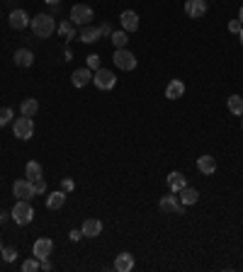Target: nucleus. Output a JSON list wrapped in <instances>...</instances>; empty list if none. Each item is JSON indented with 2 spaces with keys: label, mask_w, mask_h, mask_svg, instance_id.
<instances>
[{
  "label": "nucleus",
  "mask_w": 243,
  "mask_h": 272,
  "mask_svg": "<svg viewBox=\"0 0 243 272\" xmlns=\"http://www.w3.org/2000/svg\"><path fill=\"white\" fill-rule=\"evenodd\" d=\"M32 32H34V37H39V39H49L56 32L54 17H51V15H44V13L37 15V17H32Z\"/></svg>",
  "instance_id": "1"
},
{
  "label": "nucleus",
  "mask_w": 243,
  "mask_h": 272,
  "mask_svg": "<svg viewBox=\"0 0 243 272\" xmlns=\"http://www.w3.org/2000/svg\"><path fill=\"white\" fill-rule=\"evenodd\" d=\"M32 219H34V209H32L29 199H17V204L13 207V221L20 226H27V224H32Z\"/></svg>",
  "instance_id": "2"
},
{
  "label": "nucleus",
  "mask_w": 243,
  "mask_h": 272,
  "mask_svg": "<svg viewBox=\"0 0 243 272\" xmlns=\"http://www.w3.org/2000/svg\"><path fill=\"white\" fill-rule=\"evenodd\" d=\"M13 134L17 136V139H22V141H27V139H32V134H34V122H32V117H17L13 124Z\"/></svg>",
  "instance_id": "3"
},
{
  "label": "nucleus",
  "mask_w": 243,
  "mask_h": 272,
  "mask_svg": "<svg viewBox=\"0 0 243 272\" xmlns=\"http://www.w3.org/2000/svg\"><path fill=\"white\" fill-rule=\"evenodd\" d=\"M71 22H73V25H81V27L90 25V22H93V8H88V5H83V3L73 5V8H71Z\"/></svg>",
  "instance_id": "4"
},
{
  "label": "nucleus",
  "mask_w": 243,
  "mask_h": 272,
  "mask_svg": "<svg viewBox=\"0 0 243 272\" xmlns=\"http://www.w3.org/2000/svg\"><path fill=\"white\" fill-rule=\"evenodd\" d=\"M93 83L100 88V90H112L114 85H117V76L107 71V68H97L93 73Z\"/></svg>",
  "instance_id": "5"
},
{
  "label": "nucleus",
  "mask_w": 243,
  "mask_h": 272,
  "mask_svg": "<svg viewBox=\"0 0 243 272\" xmlns=\"http://www.w3.org/2000/svg\"><path fill=\"white\" fill-rule=\"evenodd\" d=\"M112 61H114V66L119 71H134L136 68V56L132 51H127V49H114Z\"/></svg>",
  "instance_id": "6"
},
{
  "label": "nucleus",
  "mask_w": 243,
  "mask_h": 272,
  "mask_svg": "<svg viewBox=\"0 0 243 272\" xmlns=\"http://www.w3.org/2000/svg\"><path fill=\"white\" fill-rule=\"evenodd\" d=\"M13 194L17 199H32L34 197V185H32V180H17L13 185Z\"/></svg>",
  "instance_id": "7"
},
{
  "label": "nucleus",
  "mask_w": 243,
  "mask_h": 272,
  "mask_svg": "<svg viewBox=\"0 0 243 272\" xmlns=\"http://www.w3.org/2000/svg\"><path fill=\"white\" fill-rule=\"evenodd\" d=\"M158 207H161L163 212H168V214H183V207L185 204L177 199V194H165V197H161Z\"/></svg>",
  "instance_id": "8"
},
{
  "label": "nucleus",
  "mask_w": 243,
  "mask_h": 272,
  "mask_svg": "<svg viewBox=\"0 0 243 272\" xmlns=\"http://www.w3.org/2000/svg\"><path fill=\"white\" fill-rule=\"evenodd\" d=\"M185 13L192 20H200L207 15V0H185Z\"/></svg>",
  "instance_id": "9"
},
{
  "label": "nucleus",
  "mask_w": 243,
  "mask_h": 272,
  "mask_svg": "<svg viewBox=\"0 0 243 272\" xmlns=\"http://www.w3.org/2000/svg\"><path fill=\"white\" fill-rule=\"evenodd\" d=\"M51 250H54L51 238H37V241H34V248H32V253H34V258H37V260L49 258V255H51Z\"/></svg>",
  "instance_id": "10"
},
{
  "label": "nucleus",
  "mask_w": 243,
  "mask_h": 272,
  "mask_svg": "<svg viewBox=\"0 0 243 272\" xmlns=\"http://www.w3.org/2000/svg\"><path fill=\"white\" fill-rule=\"evenodd\" d=\"M119 22H122V29H124L127 34H129V32H136L139 25H141V22H139V15H136L134 10H124V13L119 15Z\"/></svg>",
  "instance_id": "11"
},
{
  "label": "nucleus",
  "mask_w": 243,
  "mask_h": 272,
  "mask_svg": "<svg viewBox=\"0 0 243 272\" xmlns=\"http://www.w3.org/2000/svg\"><path fill=\"white\" fill-rule=\"evenodd\" d=\"M8 22H10V27L13 29H25L32 25V17H29L25 10H13L10 17H8Z\"/></svg>",
  "instance_id": "12"
},
{
  "label": "nucleus",
  "mask_w": 243,
  "mask_h": 272,
  "mask_svg": "<svg viewBox=\"0 0 243 272\" xmlns=\"http://www.w3.org/2000/svg\"><path fill=\"white\" fill-rule=\"evenodd\" d=\"M71 83L76 88H85L88 83H93V71L90 68H76L73 76H71Z\"/></svg>",
  "instance_id": "13"
},
{
  "label": "nucleus",
  "mask_w": 243,
  "mask_h": 272,
  "mask_svg": "<svg viewBox=\"0 0 243 272\" xmlns=\"http://www.w3.org/2000/svg\"><path fill=\"white\" fill-rule=\"evenodd\" d=\"M81 231H83L85 238H95V236H100V233H102V221H100V219H85Z\"/></svg>",
  "instance_id": "14"
},
{
  "label": "nucleus",
  "mask_w": 243,
  "mask_h": 272,
  "mask_svg": "<svg viewBox=\"0 0 243 272\" xmlns=\"http://www.w3.org/2000/svg\"><path fill=\"white\" fill-rule=\"evenodd\" d=\"M197 170L202 175H214L216 173V158L214 156H200L197 158Z\"/></svg>",
  "instance_id": "15"
},
{
  "label": "nucleus",
  "mask_w": 243,
  "mask_h": 272,
  "mask_svg": "<svg viewBox=\"0 0 243 272\" xmlns=\"http://www.w3.org/2000/svg\"><path fill=\"white\" fill-rule=\"evenodd\" d=\"M185 95V83L183 81H170L168 85H165V97L168 100H180V97Z\"/></svg>",
  "instance_id": "16"
},
{
  "label": "nucleus",
  "mask_w": 243,
  "mask_h": 272,
  "mask_svg": "<svg viewBox=\"0 0 243 272\" xmlns=\"http://www.w3.org/2000/svg\"><path fill=\"white\" fill-rule=\"evenodd\" d=\"M114 270L117 272L134 270V255H132V253H119V255L114 258Z\"/></svg>",
  "instance_id": "17"
},
{
  "label": "nucleus",
  "mask_w": 243,
  "mask_h": 272,
  "mask_svg": "<svg viewBox=\"0 0 243 272\" xmlns=\"http://www.w3.org/2000/svg\"><path fill=\"white\" fill-rule=\"evenodd\" d=\"M81 41L83 44H95V41L102 37V32H100V27H93V25H85V27H81Z\"/></svg>",
  "instance_id": "18"
},
{
  "label": "nucleus",
  "mask_w": 243,
  "mask_h": 272,
  "mask_svg": "<svg viewBox=\"0 0 243 272\" xmlns=\"http://www.w3.org/2000/svg\"><path fill=\"white\" fill-rule=\"evenodd\" d=\"M13 58H15V66H20V68H29L34 63V54L29 49H17Z\"/></svg>",
  "instance_id": "19"
},
{
  "label": "nucleus",
  "mask_w": 243,
  "mask_h": 272,
  "mask_svg": "<svg viewBox=\"0 0 243 272\" xmlns=\"http://www.w3.org/2000/svg\"><path fill=\"white\" fill-rule=\"evenodd\" d=\"M177 194H180L177 199L185 204V207H190V204H197V202H200V192L195 190V187H190V185H185V187L177 192Z\"/></svg>",
  "instance_id": "20"
},
{
  "label": "nucleus",
  "mask_w": 243,
  "mask_h": 272,
  "mask_svg": "<svg viewBox=\"0 0 243 272\" xmlns=\"http://www.w3.org/2000/svg\"><path fill=\"white\" fill-rule=\"evenodd\" d=\"M188 185V180H185V175L180 173V170H173V173H168V187L173 192H180L183 187Z\"/></svg>",
  "instance_id": "21"
},
{
  "label": "nucleus",
  "mask_w": 243,
  "mask_h": 272,
  "mask_svg": "<svg viewBox=\"0 0 243 272\" xmlns=\"http://www.w3.org/2000/svg\"><path fill=\"white\" fill-rule=\"evenodd\" d=\"M66 204V192L58 190V192H51L49 197H46V209H61Z\"/></svg>",
  "instance_id": "22"
},
{
  "label": "nucleus",
  "mask_w": 243,
  "mask_h": 272,
  "mask_svg": "<svg viewBox=\"0 0 243 272\" xmlns=\"http://www.w3.org/2000/svg\"><path fill=\"white\" fill-rule=\"evenodd\" d=\"M58 37H61V39H73V37H76V25H73V22H71V20H64V22H61V25H58Z\"/></svg>",
  "instance_id": "23"
},
{
  "label": "nucleus",
  "mask_w": 243,
  "mask_h": 272,
  "mask_svg": "<svg viewBox=\"0 0 243 272\" xmlns=\"http://www.w3.org/2000/svg\"><path fill=\"white\" fill-rule=\"evenodd\" d=\"M25 175H27V180H39V177H44V170H41V165L37 163V161H29L27 168H25Z\"/></svg>",
  "instance_id": "24"
},
{
  "label": "nucleus",
  "mask_w": 243,
  "mask_h": 272,
  "mask_svg": "<svg viewBox=\"0 0 243 272\" xmlns=\"http://www.w3.org/2000/svg\"><path fill=\"white\" fill-rule=\"evenodd\" d=\"M20 109H22L25 117H34V114L39 112V102H37L34 97H27V100H22V107Z\"/></svg>",
  "instance_id": "25"
},
{
  "label": "nucleus",
  "mask_w": 243,
  "mask_h": 272,
  "mask_svg": "<svg viewBox=\"0 0 243 272\" xmlns=\"http://www.w3.org/2000/svg\"><path fill=\"white\" fill-rule=\"evenodd\" d=\"M229 112L236 114V117H243V97H238V95L229 97Z\"/></svg>",
  "instance_id": "26"
},
{
  "label": "nucleus",
  "mask_w": 243,
  "mask_h": 272,
  "mask_svg": "<svg viewBox=\"0 0 243 272\" xmlns=\"http://www.w3.org/2000/svg\"><path fill=\"white\" fill-rule=\"evenodd\" d=\"M127 41H129V34H127L124 29L112 34V44H114V49H124V46H127Z\"/></svg>",
  "instance_id": "27"
},
{
  "label": "nucleus",
  "mask_w": 243,
  "mask_h": 272,
  "mask_svg": "<svg viewBox=\"0 0 243 272\" xmlns=\"http://www.w3.org/2000/svg\"><path fill=\"white\" fill-rule=\"evenodd\" d=\"M13 122V109L10 107H0V126Z\"/></svg>",
  "instance_id": "28"
},
{
  "label": "nucleus",
  "mask_w": 243,
  "mask_h": 272,
  "mask_svg": "<svg viewBox=\"0 0 243 272\" xmlns=\"http://www.w3.org/2000/svg\"><path fill=\"white\" fill-rule=\"evenodd\" d=\"M39 270V260L37 258H29L22 262V272H37Z\"/></svg>",
  "instance_id": "29"
},
{
  "label": "nucleus",
  "mask_w": 243,
  "mask_h": 272,
  "mask_svg": "<svg viewBox=\"0 0 243 272\" xmlns=\"http://www.w3.org/2000/svg\"><path fill=\"white\" fill-rule=\"evenodd\" d=\"M32 185H34V194H44V192H46V180H44V177L34 180Z\"/></svg>",
  "instance_id": "30"
},
{
  "label": "nucleus",
  "mask_w": 243,
  "mask_h": 272,
  "mask_svg": "<svg viewBox=\"0 0 243 272\" xmlns=\"http://www.w3.org/2000/svg\"><path fill=\"white\" fill-rule=\"evenodd\" d=\"M15 258H17V250L15 248H3V260L5 262H13Z\"/></svg>",
  "instance_id": "31"
},
{
  "label": "nucleus",
  "mask_w": 243,
  "mask_h": 272,
  "mask_svg": "<svg viewBox=\"0 0 243 272\" xmlns=\"http://www.w3.org/2000/svg\"><path fill=\"white\" fill-rule=\"evenodd\" d=\"M88 68H90V71H97V68H100V56L97 54L88 56Z\"/></svg>",
  "instance_id": "32"
},
{
  "label": "nucleus",
  "mask_w": 243,
  "mask_h": 272,
  "mask_svg": "<svg viewBox=\"0 0 243 272\" xmlns=\"http://www.w3.org/2000/svg\"><path fill=\"white\" fill-rule=\"evenodd\" d=\"M73 187H76V182H73L71 177H64V180H61V190L64 192H73Z\"/></svg>",
  "instance_id": "33"
},
{
  "label": "nucleus",
  "mask_w": 243,
  "mask_h": 272,
  "mask_svg": "<svg viewBox=\"0 0 243 272\" xmlns=\"http://www.w3.org/2000/svg\"><path fill=\"white\" fill-rule=\"evenodd\" d=\"M241 29H243V22H241V20H231V22H229V32H233V34H238Z\"/></svg>",
  "instance_id": "34"
},
{
  "label": "nucleus",
  "mask_w": 243,
  "mask_h": 272,
  "mask_svg": "<svg viewBox=\"0 0 243 272\" xmlns=\"http://www.w3.org/2000/svg\"><path fill=\"white\" fill-rule=\"evenodd\" d=\"M39 270H44V272H49V270H51V262H49V258L39 260Z\"/></svg>",
  "instance_id": "35"
},
{
  "label": "nucleus",
  "mask_w": 243,
  "mask_h": 272,
  "mask_svg": "<svg viewBox=\"0 0 243 272\" xmlns=\"http://www.w3.org/2000/svg\"><path fill=\"white\" fill-rule=\"evenodd\" d=\"M81 236H83L81 229H73V231H71V241H81Z\"/></svg>",
  "instance_id": "36"
},
{
  "label": "nucleus",
  "mask_w": 243,
  "mask_h": 272,
  "mask_svg": "<svg viewBox=\"0 0 243 272\" xmlns=\"http://www.w3.org/2000/svg\"><path fill=\"white\" fill-rule=\"evenodd\" d=\"M100 32H102V34H112V29H109V25H102V27H100Z\"/></svg>",
  "instance_id": "37"
},
{
  "label": "nucleus",
  "mask_w": 243,
  "mask_h": 272,
  "mask_svg": "<svg viewBox=\"0 0 243 272\" xmlns=\"http://www.w3.org/2000/svg\"><path fill=\"white\" fill-rule=\"evenodd\" d=\"M238 20L243 22V5H241V10H238Z\"/></svg>",
  "instance_id": "38"
},
{
  "label": "nucleus",
  "mask_w": 243,
  "mask_h": 272,
  "mask_svg": "<svg viewBox=\"0 0 243 272\" xmlns=\"http://www.w3.org/2000/svg\"><path fill=\"white\" fill-rule=\"evenodd\" d=\"M44 3H49V5H56V3H58V0H44Z\"/></svg>",
  "instance_id": "39"
},
{
  "label": "nucleus",
  "mask_w": 243,
  "mask_h": 272,
  "mask_svg": "<svg viewBox=\"0 0 243 272\" xmlns=\"http://www.w3.org/2000/svg\"><path fill=\"white\" fill-rule=\"evenodd\" d=\"M238 39H241V44H243V29H241V32H238Z\"/></svg>",
  "instance_id": "40"
},
{
  "label": "nucleus",
  "mask_w": 243,
  "mask_h": 272,
  "mask_svg": "<svg viewBox=\"0 0 243 272\" xmlns=\"http://www.w3.org/2000/svg\"><path fill=\"white\" fill-rule=\"evenodd\" d=\"M3 248H5V245H3V241H0V253H3Z\"/></svg>",
  "instance_id": "41"
},
{
  "label": "nucleus",
  "mask_w": 243,
  "mask_h": 272,
  "mask_svg": "<svg viewBox=\"0 0 243 272\" xmlns=\"http://www.w3.org/2000/svg\"><path fill=\"white\" fill-rule=\"evenodd\" d=\"M241 131H243V119H241Z\"/></svg>",
  "instance_id": "42"
}]
</instances>
